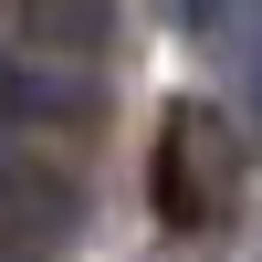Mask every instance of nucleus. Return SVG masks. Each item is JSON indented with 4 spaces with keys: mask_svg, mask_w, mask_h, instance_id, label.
I'll use <instances>...</instances> for the list:
<instances>
[{
    "mask_svg": "<svg viewBox=\"0 0 262 262\" xmlns=\"http://www.w3.org/2000/svg\"><path fill=\"white\" fill-rule=\"evenodd\" d=\"M84 116H95V74L42 63V42L0 53V126H84Z\"/></svg>",
    "mask_w": 262,
    "mask_h": 262,
    "instance_id": "nucleus-1",
    "label": "nucleus"
},
{
    "mask_svg": "<svg viewBox=\"0 0 262 262\" xmlns=\"http://www.w3.org/2000/svg\"><path fill=\"white\" fill-rule=\"evenodd\" d=\"M0 221H32V231H74V189L53 179V168L11 158L0 147Z\"/></svg>",
    "mask_w": 262,
    "mask_h": 262,
    "instance_id": "nucleus-2",
    "label": "nucleus"
},
{
    "mask_svg": "<svg viewBox=\"0 0 262 262\" xmlns=\"http://www.w3.org/2000/svg\"><path fill=\"white\" fill-rule=\"evenodd\" d=\"M21 32H32L42 53H95V42L116 32V0H21Z\"/></svg>",
    "mask_w": 262,
    "mask_h": 262,
    "instance_id": "nucleus-3",
    "label": "nucleus"
},
{
    "mask_svg": "<svg viewBox=\"0 0 262 262\" xmlns=\"http://www.w3.org/2000/svg\"><path fill=\"white\" fill-rule=\"evenodd\" d=\"M179 21H189V32H221V21H231V0H179Z\"/></svg>",
    "mask_w": 262,
    "mask_h": 262,
    "instance_id": "nucleus-4",
    "label": "nucleus"
},
{
    "mask_svg": "<svg viewBox=\"0 0 262 262\" xmlns=\"http://www.w3.org/2000/svg\"><path fill=\"white\" fill-rule=\"evenodd\" d=\"M0 262H11V252H0Z\"/></svg>",
    "mask_w": 262,
    "mask_h": 262,
    "instance_id": "nucleus-5",
    "label": "nucleus"
}]
</instances>
